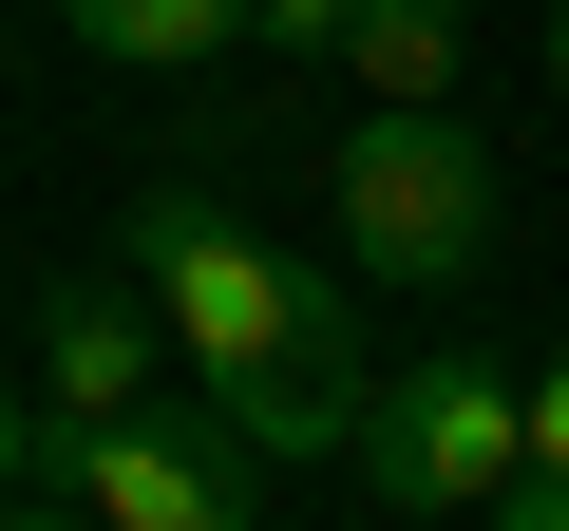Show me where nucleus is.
Listing matches in <instances>:
<instances>
[{
    "mask_svg": "<svg viewBox=\"0 0 569 531\" xmlns=\"http://www.w3.org/2000/svg\"><path fill=\"white\" fill-rule=\"evenodd\" d=\"M342 58H361V96H456V0H361Z\"/></svg>",
    "mask_w": 569,
    "mask_h": 531,
    "instance_id": "0eeeda50",
    "label": "nucleus"
},
{
    "mask_svg": "<svg viewBox=\"0 0 569 531\" xmlns=\"http://www.w3.org/2000/svg\"><path fill=\"white\" fill-rule=\"evenodd\" d=\"M39 474H58L96 531H247V493H266V455L228 437V399H133V418H96V437L39 418Z\"/></svg>",
    "mask_w": 569,
    "mask_h": 531,
    "instance_id": "20e7f679",
    "label": "nucleus"
},
{
    "mask_svg": "<svg viewBox=\"0 0 569 531\" xmlns=\"http://www.w3.org/2000/svg\"><path fill=\"white\" fill-rule=\"evenodd\" d=\"M58 20H77L96 58H133V77H209V58L247 39V0H58Z\"/></svg>",
    "mask_w": 569,
    "mask_h": 531,
    "instance_id": "423d86ee",
    "label": "nucleus"
},
{
    "mask_svg": "<svg viewBox=\"0 0 569 531\" xmlns=\"http://www.w3.org/2000/svg\"><path fill=\"white\" fill-rule=\"evenodd\" d=\"M133 285H152L171 361L228 399L247 455H342V437H361V342H342V304H323L284 247H247L209 190H152V209H133Z\"/></svg>",
    "mask_w": 569,
    "mask_h": 531,
    "instance_id": "f257e3e1",
    "label": "nucleus"
},
{
    "mask_svg": "<svg viewBox=\"0 0 569 531\" xmlns=\"http://www.w3.org/2000/svg\"><path fill=\"white\" fill-rule=\"evenodd\" d=\"M342 20L361 0H247V39H284V58H342Z\"/></svg>",
    "mask_w": 569,
    "mask_h": 531,
    "instance_id": "6e6552de",
    "label": "nucleus"
},
{
    "mask_svg": "<svg viewBox=\"0 0 569 531\" xmlns=\"http://www.w3.org/2000/svg\"><path fill=\"white\" fill-rule=\"evenodd\" d=\"M342 247L380 266V285H475L493 247V152L456 133V96H380L342 133Z\"/></svg>",
    "mask_w": 569,
    "mask_h": 531,
    "instance_id": "f03ea898",
    "label": "nucleus"
},
{
    "mask_svg": "<svg viewBox=\"0 0 569 531\" xmlns=\"http://www.w3.org/2000/svg\"><path fill=\"white\" fill-rule=\"evenodd\" d=\"M512 418H531V474H569V361H550V380H512Z\"/></svg>",
    "mask_w": 569,
    "mask_h": 531,
    "instance_id": "1a4fd4ad",
    "label": "nucleus"
},
{
    "mask_svg": "<svg viewBox=\"0 0 569 531\" xmlns=\"http://www.w3.org/2000/svg\"><path fill=\"white\" fill-rule=\"evenodd\" d=\"M39 474V399H0V493H20Z\"/></svg>",
    "mask_w": 569,
    "mask_h": 531,
    "instance_id": "f8f14e48",
    "label": "nucleus"
},
{
    "mask_svg": "<svg viewBox=\"0 0 569 531\" xmlns=\"http://www.w3.org/2000/svg\"><path fill=\"white\" fill-rule=\"evenodd\" d=\"M342 455L380 474V512H399V531H437V512H493V493L531 474V418H512V361L437 342V361L361 380V437H342Z\"/></svg>",
    "mask_w": 569,
    "mask_h": 531,
    "instance_id": "7ed1b4c3",
    "label": "nucleus"
},
{
    "mask_svg": "<svg viewBox=\"0 0 569 531\" xmlns=\"http://www.w3.org/2000/svg\"><path fill=\"white\" fill-rule=\"evenodd\" d=\"M152 361H171V323H152L133 266H77V285L39 304V418H58V437L133 418V399H152Z\"/></svg>",
    "mask_w": 569,
    "mask_h": 531,
    "instance_id": "39448f33",
    "label": "nucleus"
},
{
    "mask_svg": "<svg viewBox=\"0 0 569 531\" xmlns=\"http://www.w3.org/2000/svg\"><path fill=\"white\" fill-rule=\"evenodd\" d=\"M550 96H569V0H550Z\"/></svg>",
    "mask_w": 569,
    "mask_h": 531,
    "instance_id": "ddd939ff",
    "label": "nucleus"
},
{
    "mask_svg": "<svg viewBox=\"0 0 569 531\" xmlns=\"http://www.w3.org/2000/svg\"><path fill=\"white\" fill-rule=\"evenodd\" d=\"M0 531H96V512H77L58 474H20V493H0Z\"/></svg>",
    "mask_w": 569,
    "mask_h": 531,
    "instance_id": "9d476101",
    "label": "nucleus"
},
{
    "mask_svg": "<svg viewBox=\"0 0 569 531\" xmlns=\"http://www.w3.org/2000/svg\"><path fill=\"white\" fill-rule=\"evenodd\" d=\"M493 531H569V474H512V493H493Z\"/></svg>",
    "mask_w": 569,
    "mask_h": 531,
    "instance_id": "9b49d317",
    "label": "nucleus"
}]
</instances>
